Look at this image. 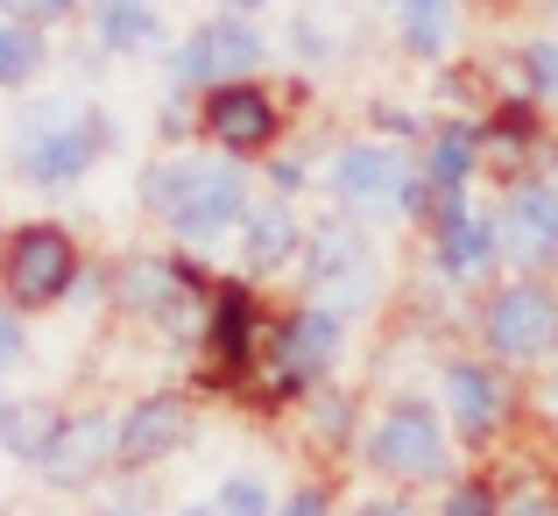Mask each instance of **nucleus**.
Here are the masks:
<instances>
[{
    "mask_svg": "<svg viewBox=\"0 0 558 516\" xmlns=\"http://www.w3.org/2000/svg\"><path fill=\"white\" fill-rule=\"evenodd\" d=\"M121 149V113L99 93H22L0 128V177L28 199H64Z\"/></svg>",
    "mask_w": 558,
    "mask_h": 516,
    "instance_id": "1",
    "label": "nucleus"
},
{
    "mask_svg": "<svg viewBox=\"0 0 558 516\" xmlns=\"http://www.w3.org/2000/svg\"><path fill=\"white\" fill-rule=\"evenodd\" d=\"M135 199H142V213L156 219V233H163L170 248L213 262L219 248H233V233H241L247 205L262 199V184H255L247 164L205 149V142H184V149H163V156L142 164Z\"/></svg>",
    "mask_w": 558,
    "mask_h": 516,
    "instance_id": "2",
    "label": "nucleus"
},
{
    "mask_svg": "<svg viewBox=\"0 0 558 516\" xmlns=\"http://www.w3.org/2000/svg\"><path fill=\"white\" fill-rule=\"evenodd\" d=\"M361 467L375 475V489H403V495H438L446 481L466 475V453L452 439L438 396L424 389H389L361 410V432H354Z\"/></svg>",
    "mask_w": 558,
    "mask_h": 516,
    "instance_id": "3",
    "label": "nucleus"
},
{
    "mask_svg": "<svg viewBox=\"0 0 558 516\" xmlns=\"http://www.w3.org/2000/svg\"><path fill=\"white\" fill-rule=\"evenodd\" d=\"M219 269L184 248H128L107 262V312H121L128 326H149L170 347H198L205 304H213Z\"/></svg>",
    "mask_w": 558,
    "mask_h": 516,
    "instance_id": "4",
    "label": "nucleus"
},
{
    "mask_svg": "<svg viewBox=\"0 0 558 516\" xmlns=\"http://www.w3.org/2000/svg\"><path fill=\"white\" fill-rule=\"evenodd\" d=\"M354 347V319L326 312V304H276L269 319V340H262V361H255V382H247V404L255 410H298L312 389L340 382V361Z\"/></svg>",
    "mask_w": 558,
    "mask_h": 516,
    "instance_id": "5",
    "label": "nucleus"
},
{
    "mask_svg": "<svg viewBox=\"0 0 558 516\" xmlns=\"http://www.w3.org/2000/svg\"><path fill=\"white\" fill-rule=\"evenodd\" d=\"M432 382H438V410H446V424H452V439H460L466 467H488L495 453L523 432V418H531V382L509 375V368H495L481 347L438 353Z\"/></svg>",
    "mask_w": 558,
    "mask_h": 516,
    "instance_id": "6",
    "label": "nucleus"
},
{
    "mask_svg": "<svg viewBox=\"0 0 558 516\" xmlns=\"http://www.w3.org/2000/svg\"><path fill=\"white\" fill-rule=\"evenodd\" d=\"M318 191L332 199V213H347L354 227H396V219H410L417 227V142H389V135H347L340 149L318 164Z\"/></svg>",
    "mask_w": 558,
    "mask_h": 516,
    "instance_id": "7",
    "label": "nucleus"
},
{
    "mask_svg": "<svg viewBox=\"0 0 558 516\" xmlns=\"http://www.w3.org/2000/svg\"><path fill=\"white\" fill-rule=\"evenodd\" d=\"M85 269H93V255H85V241H78L71 219L22 213V219L0 227V298H8L22 319L64 312V304L78 298Z\"/></svg>",
    "mask_w": 558,
    "mask_h": 516,
    "instance_id": "8",
    "label": "nucleus"
},
{
    "mask_svg": "<svg viewBox=\"0 0 558 516\" xmlns=\"http://www.w3.org/2000/svg\"><path fill=\"white\" fill-rule=\"evenodd\" d=\"M474 347L509 375H545L558 353V284L551 276H502L474 298L466 319Z\"/></svg>",
    "mask_w": 558,
    "mask_h": 516,
    "instance_id": "9",
    "label": "nucleus"
},
{
    "mask_svg": "<svg viewBox=\"0 0 558 516\" xmlns=\"http://www.w3.org/2000/svg\"><path fill=\"white\" fill-rule=\"evenodd\" d=\"M269 319H276L269 290L247 284V276H233V269H219L213 304H205V326H198V375H191V389L198 396H247L262 340H269Z\"/></svg>",
    "mask_w": 558,
    "mask_h": 516,
    "instance_id": "10",
    "label": "nucleus"
},
{
    "mask_svg": "<svg viewBox=\"0 0 558 516\" xmlns=\"http://www.w3.org/2000/svg\"><path fill=\"white\" fill-rule=\"evenodd\" d=\"M290 276H298L304 304H326L340 319H368L381 304V241L368 227H354L347 213H326V219H312Z\"/></svg>",
    "mask_w": 558,
    "mask_h": 516,
    "instance_id": "11",
    "label": "nucleus"
},
{
    "mask_svg": "<svg viewBox=\"0 0 558 516\" xmlns=\"http://www.w3.org/2000/svg\"><path fill=\"white\" fill-rule=\"evenodd\" d=\"M269 28L255 14H205L191 22L184 36H170L163 50V79L170 93H213V85H241V79H262L269 71Z\"/></svg>",
    "mask_w": 558,
    "mask_h": 516,
    "instance_id": "12",
    "label": "nucleus"
},
{
    "mask_svg": "<svg viewBox=\"0 0 558 516\" xmlns=\"http://www.w3.org/2000/svg\"><path fill=\"white\" fill-rule=\"evenodd\" d=\"M198 418L205 410L191 382H156V389L128 396V410H113V467H121V481L156 475L178 453H191L198 446Z\"/></svg>",
    "mask_w": 558,
    "mask_h": 516,
    "instance_id": "13",
    "label": "nucleus"
},
{
    "mask_svg": "<svg viewBox=\"0 0 558 516\" xmlns=\"http://www.w3.org/2000/svg\"><path fill=\"white\" fill-rule=\"evenodd\" d=\"M191 113H198V142L219 156H233V164L262 170L276 149H283L290 135V107L283 93H276L269 79H241V85H213V93L191 99Z\"/></svg>",
    "mask_w": 558,
    "mask_h": 516,
    "instance_id": "14",
    "label": "nucleus"
},
{
    "mask_svg": "<svg viewBox=\"0 0 558 516\" xmlns=\"http://www.w3.org/2000/svg\"><path fill=\"white\" fill-rule=\"evenodd\" d=\"M495 241L502 276H551L558 284V170H517L495 184Z\"/></svg>",
    "mask_w": 558,
    "mask_h": 516,
    "instance_id": "15",
    "label": "nucleus"
},
{
    "mask_svg": "<svg viewBox=\"0 0 558 516\" xmlns=\"http://www.w3.org/2000/svg\"><path fill=\"white\" fill-rule=\"evenodd\" d=\"M417 233H424V269L438 276V284H452V290H488V284H502V241H495V205H481V199H452V205H438V213H424L417 219Z\"/></svg>",
    "mask_w": 558,
    "mask_h": 516,
    "instance_id": "16",
    "label": "nucleus"
},
{
    "mask_svg": "<svg viewBox=\"0 0 558 516\" xmlns=\"http://www.w3.org/2000/svg\"><path fill=\"white\" fill-rule=\"evenodd\" d=\"M121 467H113V410L99 404H64V418H57L50 446H43L36 460V481L57 495H93L99 481H113Z\"/></svg>",
    "mask_w": 558,
    "mask_h": 516,
    "instance_id": "17",
    "label": "nucleus"
},
{
    "mask_svg": "<svg viewBox=\"0 0 558 516\" xmlns=\"http://www.w3.org/2000/svg\"><path fill=\"white\" fill-rule=\"evenodd\" d=\"M488 177V149H481V113H438L417 142V219L438 213L452 199H474V184Z\"/></svg>",
    "mask_w": 558,
    "mask_h": 516,
    "instance_id": "18",
    "label": "nucleus"
},
{
    "mask_svg": "<svg viewBox=\"0 0 558 516\" xmlns=\"http://www.w3.org/2000/svg\"><path fill=\"white\" fill-rule=\"evenodd\" d=\"M304 233H312V219L298 213V199H269V191H262V199L247 205L241 233H233V276H247V284L269 290L276 276L298 269Z\"/></svg>",
    "mask_w": 558,
    "mask_h": 516,
    "instance_id": "19",
    "label": "nucleus"
},
{
    "mask_svg": "<svg viewBox=\"0 0 558 516\" xmlns=\"http://www.w3.org/2000/svg\"><path fill=\"white\" fill-rule=\"evenodd\" d=\"M85 36H93V57H107V64L163 57L170 50L163 0H85Z\"/></svg>",
    "mask_w": 558,
    "mask_h": 516,
    "instance_id": "20",
    "label": "nucleus"
},
{
    "mask_svg": "<svg viewBox=\"0 0 558 516\" xmlns=\"http://www.w3.org/2000/svg\"><path fill=\"white\" fill-rule=\"evenodd\" d=\"M466 36V0H396V50L410 64L446 71Z\"/></svg>",
    "mask_w": 558,
    "mask_h": 516,
    "instance_id": "21",
    "label": "nucleus"
},
{
    "mask_svg": "<svg viewBox=\"0 0 558 516\" xmlns=\"http://www.w3.org/2000/svg\"><path fill=\"white\" fill-rule=\"evenodd\" d=\"M50 64H57V43L43 28H28L22 14H0V99L36 93Z\"/></svg>",
    "mask_w": 558,
    "mask_h": 516,
    "instance_id": "22",
    "label": "nucleus"
},
{
    "mask_svg": "<svg viewBox=\"0 0 558 516\" xmlns=\"http://www.w3.org/2000/svg\"><path fill=\"white\" fill-rule=\"evenodd\" d=\"M495 516H558V460L495 467Z\"/></svg>",
    "mask_w": 558,
    "mask_h": 516,
    "instance_id": "23",
    "label": "nucleus"
},
{
    "mask_svg": "<svg viewBox=\"0 0 558 516\" xmlns=\"http://www.w3.org/2000/svg\"><path fill=\"white\" fill-rule=\"evenodd\" d=\"M502 71H509V99H523L537 113L558 107V36H523Z\"/></svg>",
    "mask_w": 558,
    "mask_h": 516,
    "instance_id": "24",
    "label": "nucleus"
},
{
    "mask_svg": "<svg viewBox=\"0 0 558 516\" xmlns=\"http://www.w3.org/2000/svg\"><path fill=\"white\" fill-rule=\"evenodd\" d=\"M57 418H64V404H57V396H14V418H8L0 453H8L14 467H28V475H36V460H43V446H50Z\"/></svg>",
    "mask_w": 558,
    "mask_h": 516,
    "instance_id": "25",
    "label": "nucleus"
},
{
    "mask_svg": "<svg viewBox=\"0 0 558 516\" xmlns=\"http://www.w3.org/2000/svg\"><path fill=\"white\" fill-rule=\"evenodd\" d=\"M361 410H368V404H354L340 382H326V389H312L298 404V418H304V432H312V446H354Z\"/></svg>",
    "mask_w": 558,
    "mask_h": 516,
    "instance_id": "26",
    "label": "nucleus"
},
{
    "mask_svg": "<svg viewBox=\"0 0 558 516\" xmlns=\"http://www.w3.org/2000/svg\"><path fill=\"white\" fill-rule=\"evenodd\" d=\"M213 516H276V489H269V475H247V467H233V475H219L213 481Z\"/></svg>",
    "mask_w": 558,
    "mask_h": 516,
    "instance_id": "27",
    "label": "nucleus"
},
{
    "mask_svg": "<svg viewBox=\"0 0 558 516\" xmlns=\"http://www.w3.org/2000/svg\"><path fill=\"white\" fill-rule=\"evenodd\" d=\"M432 516H495V467H466L460 481H446Z\"/></svg>",
    "mask_w": 558,
    "mask_h": 516,
    "instance_id": "28",
    "label": "nucleus"
},
{
    "mask_svg": "<svg viewBox=\"0 0 558 516\" xmlns=\"http://www.w3.org/2000/svg\"><path fill=\"white\" fill-rule=\"evenodd\" d=\"M312 184H318V170L304 164L298 149H276L269 164H262V191H269V199H304Z\"/></svg>",
    "mask_w": 558,
    "mask_h": 516,
    "instance_id": "29",
    "label": "nucleus"
},
{
    "mask_svg": "<svg viewBox=\"0 0 558 516\" xmlns=\"http://www.w3.org/2000/svg\"><path fill=\"white\" fill-rule=\"evenodd\" d=\"M14 14H22L28 28H43V36H57V28L85 22V0H14Z\"/></svg>",
    "mask_w": 558,
    "mask_h": 516,
    "instance_id": "30",
    "label": "nucleus"
},
{
    "mask_svg": "<svg viewBox=\"0 0 558 516\" xmlns=\"http://www.w3.org/2000/svg\"><path fill=\"white\" fill-rule=\"evenodd\" d=\"M276 516H340V495L326 481H298V489L276 495Z\"/></svg>",
    "mask_w": 558,
    "mask_h": 516,
    "instance_id": "31",
    "label": "nucleus"
},
{
    "mask_svg": "<svg viewBox=\"0 0 558 516\" xmlns=\"http://www.w3.org/2000/svg\"><path fill=\"white\" fill-rule=\"evenodd\" d=\"M22 361H28V319L14 312L8 298H0V382H8Z\"/></svg>",
    "mask_w": 558,
    "mask_h": 516,
    "instance_id": "32",
    "label": "nucleus"
},
{
    "mask_svg": "<svg viewBox=\"0 0 558 516\" xmlns=\"http://www.w3.org/2000/svg\"><path fill=\"white\" fill-rule=\"evenodd\" d=\"M347 516H432V503H417V495H403V489H375V495H361Z\"/></svg>",
    "mask_w": 558,
    "mask_h": 516,
    "instance_id": "33",
    "label": "nucleus"
},
{
    "mask_svg": "<svg viewBox=\"0 0 558 516\" xmlns=\"http://www.w3.org/2000/svg\"><path fill=\"white\" fill-rule=\"evenodd\" d=\"M93 516H156L142 495H107V503H93Z\"/></svg>",
    "mask_w": 558,
    "mask_h": 516,
    "instance_id": "34",
    "label": "nucleus"
},
{
    "mask_svg": "<svg viewBox=\"0 0 558 516\" xmlns=\"http://www.w3.org/2000/svg\"><path fill=\"white\" fill-rule=\"evenodd\" d=\"M558 404V353H551V368L537 375V396H531V410H551Z\"/></svg>",
    "mask_w": 558,
    "mask_h": 516,
    "instance_id": "35",
    "label": "nucleus"
},
{
    "mask_svg": "<svg viewBox=\"0 0 558 516\" xmlns=\"http://www.w3.org/2000/svg\"><path fill=\"white\" fill-rule=\"evenodd\" d=\"M205 8H213V14H255V22H262V8H269V0H205Z\"/></svg>",
    "mask_w": 558,
    "mask_h": 516,
    "instance_id": "36",
    "label": "nucleus"
},
{
    "mask_svg": "<svg viewBox=\"0 0 558 516\" xmlns=\"http://www.w3.org/2000/svg\"><path fill=\"white\" fill-rule=\"evenodd\" d=\"M8 418H14V389L0 382V439H8Z\"/></svg>",
    "mask_w": 558,
    "mask_h": 516,
    "instance_id": "37",
    "label": "nucleus"
},
{
    "mask_svg": "<svg viewBox=\"0 0 558 516\" xmlns=\"http://www.w3.org/2000/svg\"><path fill=\"white\" fill-rule=\"evenodd\" d=\"M170 516H213V503H184V509H170Z\"/></svg>",
    "mask_w": 558,
    "mask_h": 516,
    "instance_id": "38",
    "label": "nucleus"
},
{
    "mask_svg": "<svg viewBox=\"0 0 558 516\" xmlns=\"http://www.w3.org/2000/svg\"><path fill=\"white\" fill-rule=\"evenodd\" d=\"M531 8H558V0H531Z\"/></svg>",
    "mask_w": 558,
    "mask_h": 516,
    "instance_id": "39",
    "label": "nucleus"
},
{
    "mask_svg": "<svg viewBox=\"0 0 558 516\" xmlns=\"http://www.w3.org/2000/svg\"><path fill=\"white\" fill-rule=\"evenodd\" d=\"M0 14H14V0H0Z\"/></svg>",
    "mask_w": 558,
    "mask_h": 516,
    "instance_id": "40",
    "label": "nucleus"
},
{
    "mask_svg": "<svg viewBox=\"0 0 558 516\" xmlns=\"http://www.w3.org/2000/svg\"><path fill=\"white\" fill-rule=\"evenodd\" d=\"M0 227H8V213H0Z\"/></svg>",
    "mask_w": 558,
    "mask_h": 516,
    "instance_id": "41",
    "label": "nucleus"
}]
</instances>
